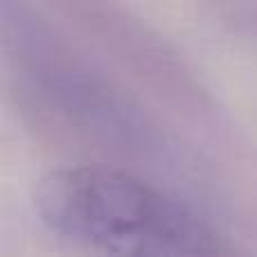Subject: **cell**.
<instances>
[{"instance_id":"6da1fadb","label":"cell","mask_w":257,"mask_h":257,"mask_svg":"<svg viewBox=\"0 0 257 257\" xmlns=\"http://www.w3.org/2000/svg\"><path fill=\"white\" fill-rule=\"evenodd\" d=\"M32 205L52 235L102 253L151 257L228 253L219 230L190 205L111 167L54 169L34 185Z\"/></svg>"}]
</instances>
